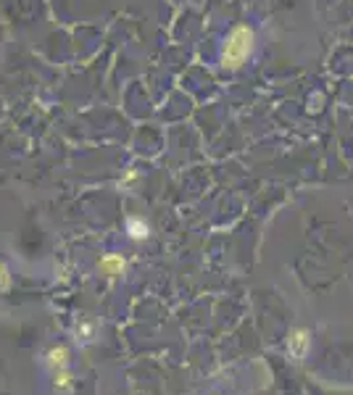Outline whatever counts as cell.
Returning <instances> with one entry per match:
<instances>
[{
    "label": "cell",
    "mask_w": 353,
    "mask_h": 395,
    "mask_svg": "<svg viewBox=\"0 0 353 395\" xmlns=\"http://www.w3.org/2000/svg\"><path fill=\"white\" fill-rule=\"evenodd\" d=\"M251 45H254V32L248 27H235L224 45V66L237 69L245 61V55L251 53Z\"/></svg>",
    "instance_id": "1"
},
{
    "label": "cell",
    "mask_w": 353,
    "mask_h": 395,
    "mask_svg": "<svg viewBox=\"0 0 353 395\" xmlns=\"http://www.w3.org/2000/svg\"><path fill=\"white\" fill-rule=\"evenodd\" d=\"M77 338H82L85 342H90L92 338H95V324L90 321V319H82L77 324Z\"/></svg>",
    "instance_id": "7"
},
{
    "label": "cell",
    "mask_w": 353,
    "mask_h": 395,
    "mask_svg": "<svg viewBox=\"0 0 353 395\" xmlns=\"http://www.w3.org/2000/svg\"><path fill=\"white\" fill-rule=\"evenodd\" d=\"M311 351V332L306 327H296L290 329L287 335V356L293 361H303Z\"/></svg>",
    "instance_id": "2"
},
{
    "label": "cell",
    "mask_w": 353,
    "mask_h": 395,
    "mask_svg": "<svg viewBox=\"0 0 353 395\" xmlns=\"http://www.w3.org/2000/svg\"><path fill=\"white\" fill-rule=\"evenodd\" d=\"M53 390L58 395H69L71 390H74V374H71V369H55L53 372Z\"/></svg>",
    "instance_id": "5"
},
{
    "label": "cell",
    "mask_w": 353,
    "mask_h": 395,
    "mask_svg": "<svg viewBox=\"0 0 353 395\" xmlns=\"http://www.w3.org/2000/svg\"><path fill=\"white\" fill-rule=\"evenodd\" d=\"M127 235H130L132 240H145V237H148V224L140 219H130L127 221Z\"/></svg>",
    "instance_id": "6"
},
{
    "label": "cell",
    "mask_w": 353,
    "mask_h": 395,
    "mask_svg": "<svg viewBox=\"0 0 353 395\" xmlns=\"http://www.w3.org/2000/svg\"><path fill=\"white\" fill-rule=\"evenodd\" d=\"M3 287H8V269L0 263V290H3Z\"/></svg>",
    "instance_id": "8"
},
{
    "label": "cell",
    "mask_w": 353,
    "mask_h": 395,
    "mask_svg": "<svg viewBox=\"0 0 353 395\" xmlns=\"http://www.w3.org/2000/svg\"><path fill=\"white\" fill-rule=\"evenodd\" d=\"M43 361L50 372H55V369H67L69 363H71V353H69L67 345H50V348H45Z\"/></svg>",
    "instance_id": "3"
},
{
    "label": "cell",
    "mask_w": 353,
    "mask_h": 395,
    "mask_svg": "<svg viewBox=\"0 0 353 395\" xmlns=\"http://www.w3.org/2000/svg\"><path fill=\"white\" fill-rule=\"evenodd\" d=\"M98 269L106 277H119V275H124L127 261H124L119 253H106V256H103V258L98 261Z\"/></svg>",
    "instance_id": "4"
}]
</instances>
